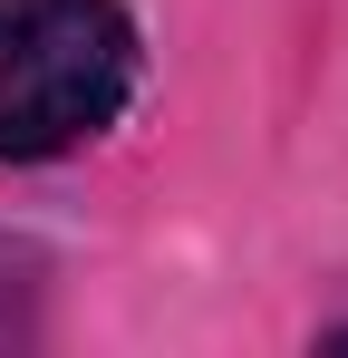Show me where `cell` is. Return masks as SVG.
<instances>
[{"label":"cell","instance_id":"cell-2","mask_svg":"<svg viewBox=\"0 0 348 358\" xmlns=\"http://www.w3.org/2000/svg\"><path fill=\"white\" fill-rule=\"evenodd\" d=\"M329 349H348V329H339V339H329Z\"/></svg>","mask_w":348,"mask_h":358},{"label":"cell","instance_id":"cell-1","mask_svg":"<svg viewBox=\"0 0 348 358\" xmlns=\"http://www.w3.org/2000/svg\"><path fill=\"white\" fill-rule=\"evenodd\" d=\"M145 78L126 0H0V165L97 145Z\"/></svg>","mask_w":348,"mask_h":358}]
</instances>
